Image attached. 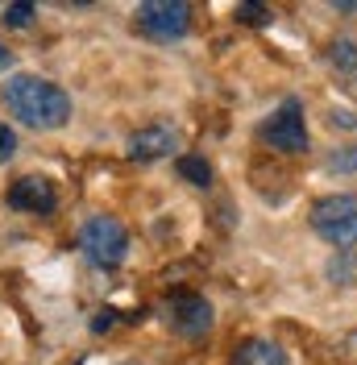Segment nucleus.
I'll return each instance as SVG.
<instances>
[{
  "label": "nucleus",
  "mask_w": 357,
  "mask_h": 365,
  "mask_svg": "<svg viewBox=\"0 0 357 365\" xmlns=\"http://www.w3.org/2000/svg\"><path fill=\"white\" fill-rule=\"evenodd\" d=\"M228 365H287V353L274 341H266V336H249V341L237 344Z\"/></svg>",
  "instance_id": "obj_9"
},
{
  "label": "nucleus",
  "mask_w": 357,
  "mask_h": 365,
  "mask_svg": "<svg viewBox=\"0 0 357 365\" xmlns=\"http://www.w3.org/2000/svg\"><path fill=\"white\" fill-rule=\"evenodd\" d=\"M0 96H4V108L17 116L21 125L38 129V133L63 129V125L71 120V96L59 88L54 79H42V75H25V71H17V75H9V79H4Z\"/></svg>",
  "instance_id": "obj_1"
},
{
  "label": "nucleus",
  "mask_w": 357,
  "mask_h": 365,
  "mask_svg": "<svg viewBox=\"0 0 357 365\" xmlns=\"http://www.w3.org/2000/svg\"><path fill=\"white\" fill-rule=\"evenodd\" d=\"M13 154H17V133L0 120V162H9Z\"/></svg>",
  "instance_id": "obj_16"
},
{
  "label": "nucleus",
  "mask_w": 357,
  "mask_h": 365,
  "mask_svg": "<svg viewBox=\"0 0 357 365\" xmlns=\"http://www.w3.org/2000/svg\"><path fill=\"white\" fill-rule=\"evenodd\" d=\"M175 170H178L187 182H191V187H208V182H212V166H208L200 154H178V158H175Z\"/></svg>",
  "instance_id": "obj_10"
},
{
  "label": "nucleus",
  "mask_w": 357,
  "mask_h": 365,
  "mask_svg": "<svg viewBox=\"0 0 357 365\" xmlns=\"http://www.w3.org/2000/svg\"><path fill=\"white\" fill-rule=\"evenodd\" d=\"M328 58H333V67H341V71H357V42L353 38L333 42L328 46Z\"/></svg>",
  "instance_id": "obj_11"
},
{
  "label": "nucleus",
  "mask_w": 357,
  "mask_h": 365,
  "mask_svg": "<svg viewBox=\"0 0 357 365\" xmlns=\"http://www.w3.org/2000/svg\"><path fill=\"white\" fill-rule=\"evenodd\" d=\"M129 365H137V361H129Z\"/></svg>",
  "instance_id": "obj_19"
},
{
  "label": "nucleus",
  "mask_w": 357,
  "mask_h": 365,
  "mask_svg": "<svg viewBox=\"0 0 357 365\" xmlns=\"http://www.w3.org/2000/svg\"><path fill=\"white\" fill-rule=\"evenodd\" d=\"M9 67H13V54H9V50L0 46V71H9Z\"/></svg>",
  "instance_id": "obj_18"
},
{
  "label": "nucleus",
  "mask_w": 357,
  "mask_h": 365,
  "mask_svg": "<svg viewBox=\"0 0 357 365\" xmlns=\"http://www.w3.org/2000/svg\"><path fill=\"white\" fill-rule=\"evenodd\" d=\"M34 4H4V21L13 25V29H25V25L34 21Z\"/></svg>",
  "instance_id": "obj_15"
},
{
  "label": "nucleus",
  "mask_w": 357,
  "mask_h": 365,
  "mask_svg": "<svg viewBox=\"0 0 357 365\" xmlns=\"http://www.w3.org/2000/svg\"><path fill=\"white\" fill-rule=\"evenodd\" d=\"M328 120H333V125H345V129H353V125H357L353 113H336V108H333V116H328Z\"/></svg>",
  "instance_id": "obj_17"
},
{
  "label": "nucleus",
  "mask_w": 357,
  "mask_h": 365,
  "mask_svg": "<svg viewBox=\"0 0 357 365\" xmlns=\"http://www.w3.org/2000/svg\"><path fill=\"white\" fill-rule=\"evenodd\" d=\"M134 29L150 42H178L191 29V4H183V0H146L134 13Z\"/></svg>",
  "instance_id": "obj_4"
},
{
  "label": "nucleus",
  "mask_w": 357,
  "mask_h": 365,
  "mask_svg": "<svg viewBox=\"0 0 357 365\" xmlns=\"http://www.w3.org/2000/svg\"><path fill=\"white\" fill-rule=\"evenodd\" d=\"M166 324H171V332L178 336H187V341H196L203 332H212V303L203 295H191V291H178V295L166 299Z\"/></svg>",
  "instance_id": "obj_6"
},
{
  "label": "nucleus",
  "mask_w": 357,
  "mask_h": 365,
  "mask_svg": "<svg viewBox=\"0 0 357 365\" xmlns=\"http://www.w3.org/2000/svg\"><path fill=\"white\" fill-rule=\"evenodd\" d=\"M262 141H270L278 154H308L312 141H308V125H303V100L287 96L262 125Z\"/></svg>",
  "instance_id": "obj_5"
},
{
  "label": "nucleus",
  "mask_w": 357,
  "mask_h": 365,
  "mask_svg": "<svg viewBox=\"0 0 357 365\" xmlns=\"http://www.w3.org/2000/svg\"><path fill=\"white\" fill-rule=\"evenodd\" d=\"M353 253L349 250H336V257L333 262H328V278H333V282H349V278H353Z\"/></svg>",
  "instance_id": "obj_13"
},
{
  "label": "nucleus",
  "mask_w": 357,
  "mask_h": 365,
  "mask_svg": "<svg viewBox=\"0 0 357 365\" xmlns=\"http://www.w3.org/2000/svg\"><path fill=\"white\" fill-rule=\"evenodd\" d=\"M233 17H237L241 25H270V21H274V13H270L266 4H237V9H233Z\"/></svg>",
  "instance_id": "obj_12"
},
{
  "label": "nucleus",
  "mask_w": 357,
  "mask_h": 365,
  "mask_svg": "<svg viewBox=\"0 0 357 365\" xmlns=\"http://www.w3.org/2000/svg\"><path fill=\"white\" fill-rule=\"evenodd\" d=\"M178 150V133L171 125H146L129 137V158L134 162H158V158H171Z\"/></svg>",
  "instance_id": "obj_8"
},
{
  "label": "nucleus",
  "mask_w": 357,
  "mask_h": 365,
  "mask_svg": "<svg viewBox=\"0 0 357 365\" xmlns=\"http://www.w3.org/2000/svg\"><path fill=\"white\" fill-rule=\"evenodd\" d=\"M328 170H336V175H349V170H357V145H341V154H333V158H328Z\"/></svg>",
  "instance_id": "obj_14"
},
{
  "label": "nucleus",
  "mask_w": 357,
  "mask_h": 365,
  "mask_svg": "<svg viewBox=\"0 0 357 365\" xmlns=\"http://www.w3.org/2000/svg\"><path fill=\"white\" fill-rule=\"evenodd\" d=\"M79 250L96 270H116L129 257V232L112 216H91L88 225L79 228Z\"/></svg>",
  "instance_id": "obj_2"
},
{
  "label": "nucleus",
  "mask_w": 357,
  "mask_h": 365,
  "mask_svg": "<svg viewBox=\"0 0 357 365\" xmlns=\"http://www.w3.org/2000/svg\"><path fill=\"white\" fill-rule=\"evenodd\" d=\"M9 207H17V212H29V216H46V212H54L59 207V195H54V187L46 179H34V175H25L9 187Z\"/></svg>",
  "instance_id": "obj_7"
},
{
  "label": "nucleus",
  "mask_w": 357,
  "mask_h": 365,
  "mask_svg": "<svg viewBox=\"0 0 357 365\" xmlns=\"http://www.w3.org/2000/svg\"><path fill=\"white\" fill-rule=\"evenodd\" d=\"M312 228L333 250L357 245V195H324L312 204Z\"/></svg>",
  "instance_id": "obj_3"
}]
</instances>
